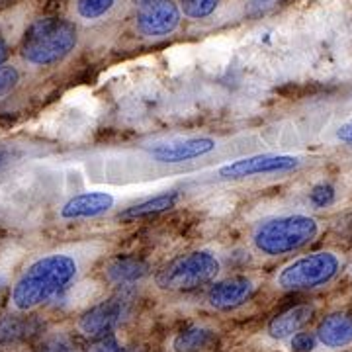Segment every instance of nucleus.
I'll return each mask as SVG.
<instances>
[{"label":"nucleus","instance_id":"nucleus-13","mask_svg":"<svg viewBox=\"0 0 352 352\" xmlns=\"http://www.w3.org/2000/svg\"><path fill=\"white\" fill-rule=\"evenodd\" d=\"M317 339L327 349H344L352 344V314L337 311L327 315L315 331Z\"/></svg>","mask_w":352,"mask_h":352},{"label":"nucleus","instance_id":"nucleus-1","mask_svg":"<svg viewBox=\"0 0 352 352\" xmlns=\"http://www.w3.org/2000/svg\"><path fill=\"white\" fill-rule=\"evenodd\" d=\"M78 274V263L73 254L53 252L30 264L14 282L10 303L16 311L25 314L51 298L59 296Z\"/></svg>","mask_w":352,"mask_h":352},{"label":"nucleus","instance_id":"nucleus-5","mask_svg":"<svg viewBox=\"0 0 352 352\" xmlns=\"http://www.w3.org/2000/svg\"><path fill=\"white\" fill-rule=\"evenodd\" d=\"M340 272V261L329 251L314 252L286 264L276 276L278 288L286 292H305L329 284Z\"/></svg>","mask_w":352,"mask_h":352},{"label":"nucleus","instance_id":"nucleus-15","mask_svg":"<svg viewBox=\"0 0 352 352\" xmlns=\"http://www.w3.org/2000/svg\"><path fill=\"white\" fill-rule=\"evenodd\" d=\"M180 200V194L178 192H164V194H159L155 198H149V200L138 201L133 206L126 208L122 214H120V219L122 221H135V219H143V217H151V215H159L163 212H168L173 210L176 204Z\"/></svg>","mask_w":352,"mask_h":352},{"label":"nucleus","instance_id":"nucleus-28","mask_svg":"<svg viewBox=\"0 0 352 352\" xmlns=\"http://www.w3.org/2000/svg\"><path fill=\"white\" fill-rule=\"evenodd\" d=\"M124 352H143V349H139V346H133V349H126Z\"/></svg>","mask_w":352,"mask_h":352},{"label":"nucleus","instance_id":"nucleus-11","mask_svg":"<svg viewBox=\"0 0 352 352\" xmlns=\"http://www.w3.org/2000/svg\"><path fill=\"white\" fill-rule=\"evenodd\" d=\"M113 196L108 192H82L67 200L59 210L63 219H90L110 212L113 208Z\"/></svg>","mask_w":352,"mask_h":352},{"label":"nucleus","instance_id":"nucleus-29","mask_svg":"<svg viewBox=\"0 0 352 352\" xmlns=\"http://www.w3.org/2000/svg\"><path fill=\"white\" fill-rule=\"evenodd\" d=\"M135 2H139V6L143 4V2H147V0H135Z\"/></svg>","mask_w":352,"mask_h":352},{"label":"nucleus","instance_id":"nucleus-10","mask_svg":"<svg viewBox=\"0 0 352 352\" xmlns=\"http://www.w3.org/2000/svg\"><path fill=\"white\" fill-rule=\"evenodd\" d=\"M254 286L247 276H231L215 282L208 292V303L217 311H233L251 300Z\"/></svg>","mask_w":352,"mask_h":352},{"label":"nucleus","instance_id":"nucleus-26","mask_svg":"<svg viewBox=\"0 0 352 352\" xmlns=\"http://www.w3.org/2000/svg\"><path fill=\"white\" fill-rule=\"evenodd\" d=\"M10 57V47L6 43V39L0 36V65L6 63V59Z\"/></svg>","mask_w":352,"mask_h":352},{"label":"nucleus","instance_id":"nucleus-22","mask_svg":"<svg viewBox=\"0 0 352 352\" xmlns=\"http://www.w3.org/2000/svg\"><path fill=\"white\" fill-rule=\"evenodd\" d=\"M337 198V192L335 188L327 184V182H321V184H317L314 186V190L309 192V200L314 204L315 208H327L331 206L333 201Z\"/></svg>","mask_w":352,"mask_h":352},{"label":"nucleus","instance_id":"nucleus-6","mask_svg":"<svg viewBox=\"0 0 352 352\" xmlns=\"http://www.w3.org/2000/svg\"><path fill=\"white\" fill-rule=\"evenodd\" d=\"M129 311H131V296L124 289L122 294L112 296L87 309L78 317L76 327L88 339H100L106 335H112L124 323Z\"/></svg>","mask_w":352,"mask_h":352},{"label":"nucleus","instance_id":"nucleus-20","mask_svg":"<svg viewBox=\"0 0 352 352\" xmlns=\"http://www.w3.org/2000/svg\"><path fill=\"white\" fill-rule=\"evenodd\" d=\"M36 352H78V346H76V340L73 337L59 333V335L47 337L39 344Z\"/></svg>","mask_w":352,"mask_h":352},{"label":"nucleus","instance_id":"nucleus-14","mask_svg":"<svg viewBox=\"0 0 352 352\" xmlns=\"http://www.w3.org/2000/svg\"><path fill=\"white\" fill-rule=\"evenodd\" d=\"M149 266L135 256H118L106 266V278L118 286H131L143 276H147Z\"/></svg>","mask_w":352,"mask_h":352},{"label":"nucleus","instance_id":"nucleus-17","mask_svg":"<svg viewBox=\"0 0 352 352\" xmlns=\"http://www.w3.org/2000/svg\"><path fill=\"white\" fill-rule=\"evenodd\" d=\"M32 331V319H22V317H6L0 321V340L2 342H16V340L25 339Z\"/></svg>","mask_w":352,"mask_h":352},{"label":"nucleus","instance_id":"nucleus-19","mask_svg":"<svg viewBox=\"0 0 352 352\" xmlns=\"http://www.w3.org/2000/svg\"><path fill=\"white\" fill-rule=\"evenodd\" d=\"M116 0H76V14L85 20H98L110 12Z\"/></svg>","mask_w":352,"mask_h":352},{"label":"nucleus","instance_id":"nucleus-25","mask_svg":"<svg viewBox=\"0 0 352 352\" xmlns=\"http://www.w3.org/2000/svg\"><path fill=\"white\" fill-rule=\"evenodd\" d=\"M337 139L346 143V145H352V124H346V126H340L339 131H337Z\"/></svg>","mask_w":352,"mask_h":352},{"label":"nucleus","instance_id":"nucleus-3","mask_svg":"<svg viewBox=\"0 0 352 352\" xmlns=\"http://www.w3.org/2000/svg\"><path fill=\"white\" fill-rule=\"evenodd\" d=\"M317 233L319 223L309 215H280L266 219L254 229L252 245L264 256H280L303 249L317 237Z\"/></svg>","mask_w":352,"mask_h":352},{"label":"nucleus","instance_id":"nucleus-24","mask_svg":"<svg viewBox=\"0 0 352 352\" xmlns=\"http://www.w3.org/2000/svg\"><path fill=\"white\" fill-rule=\"evenodd\" d=\"M85 352H124L122 344L118 342L116 335H106V337H100V339H94L88 349H85Z\"/></svg>","mask_w":352,"mask_h":352},{"label":"nucleus","instance_id":"nucleus-12","mask_svg":"<svg viewBox=\"0 0 352 352\" xmlns=\"http://www.w3.org/2000/svg\"><path fill=\"white\" fill-rule=\"evenodd\" d=\"M314 314L315 307L314 305H309V303H300V305L288 307L286 311L274 315V317L268 321L266 333L276 340L294 337L296 333L303 331V327L311 321Z\"/></svg>","mask_w":352,"mask_h":352},{"label":"nucleus","instance_id":"nucleus-23","mask_svg":"<svg viewBox=\"0 0 352 352\" xmlns=\"http://www.w3.org/2000/svg\"><path fill=\"white\" fill-rule=\"evenodd\" d=\"M317 335L315 333H307V331H300L292 337V351L294 352H314L317 346Z\"/></svg>","mask_w":352,"mask_h":352},{"label":"nucleus","instance_id":"nucleus-21","mask_svg":"<svg viewBox=\"0 0 352 352\" xmlns=\"http://www.w3.org/2000/svg\"><path fill=\"white\" fill-rule=\"evenodd\" d=\"M20 82V73L12 65H0V98L8 96Z\"/></svg>","mask_w":352,"mask_h":352},{"label":"nucleus","instance_id":"nucleus-9","mask_svg":"<svg viewBox=\"0 0 352 352\" xmlns=\"http://www.w3.org/2000/svg\"><path fill=\"white\" fill-rule=\"evenodd\" d=\"M215 147H217L215 139L212 138H188L170 141V143H159L149 151V155L157 163L178 164L201 159L214 153Z\"/></svg>","mask_w":352,"mask_h":352},{"label":"nucleus","instance_id":"nucleus-27","mask_svg":"<svg viewBox=\"0 0 352 352\" xmlns=\"http://www.w3.org/2000/svg\"><path fill=\"white\" fill-rule=\"evenodd\" d=\"M6 161H8V155L0 149V166H2V164H6Z\"/></svg>","mask_w":352,"mask_h":352},{"label":"nucleus","instance_id":"nucleus-4","mask_svg":"<svg viewBox=\"0 0 352 352\" xmlns=\"http://www.w3.org/2000/svg\"><path fill=\"white\" fill-rule=\"evenodd\" d=\"M221 264L214 252L192 251L166 263L155 274L157 288L164 292H192L214 282Z\"/></svg>","mask_w":352,"mask_h":352},{"label":"nucleus","instance_id":"nucleus-16","mask_svg":"<svg viewBox=\"0 0 352 352\" xmlns=\"http://www.w3.org/2000/svg\"><path fill=\"white\" fill-rule=\"evenodd\" d=\"M215 331L208 327H186L180 331L173 340V349L175 352H206L214 346Z\"/></svg>","mask_w":352,"mask_h":352},{"label":"nucleus","instance_id":"nucleus-2","mask_svg":"<svg viewBox=\"0 0 352 352\" xmlns=\"http://www.w3.org/2000/svg\"><path fill=\"white\" fill-rule=\"evenodd\" d=\"M76 25L59 16L39 18L25 30L22 39V57L28 63L50 67L63 61L76 47Z\"/></svg>","mask_w":352,"mask_h":352},{"label":"nucleus","instance_id":"nucleus-7","mask_svg":"<svg viewBox=\"0 0 352 352\" xmlns=\"http://www.w3.org/2000/svg\"><path fill=\"white\" fill-rule=\"evenodd\" d=\"M302 164L298 157L292 155H272V153H264V155H252V157H243L233 163L223 164L217 176L223 180H243V178H251V176H264V175H282L296 170Z\"/></svg>","mask_w":352,"mask_h":352},{"label":"nucleus","instance_id":"nucleus-8","mask_svg":"<svg viewBox=\"0 0 352 352\" xmlns=\"http://www.w3.org/2000/svg\"><path fill=\"white\" fill-rule=\"evenodd\" d=\"M182 10L175 0H147L139 6L138 30L145 38L170 36L180 25Z\"/></svg>","mask_w":352,"mask_h":352},{"label":"nucleus","instance_id":"nucleus-18","mask_svg":"<svg viewBox=\"0 0 352 352\" xmlns=\"http://www.w3.org/2000/svg\"><path fill=\"white\" fill-rule=\"evenodd\" d=\"M180 10L190 20H201L215 12L219 0H180Z\"/></svg>","mask_w":352,"mask_h":352}]
</instances>
